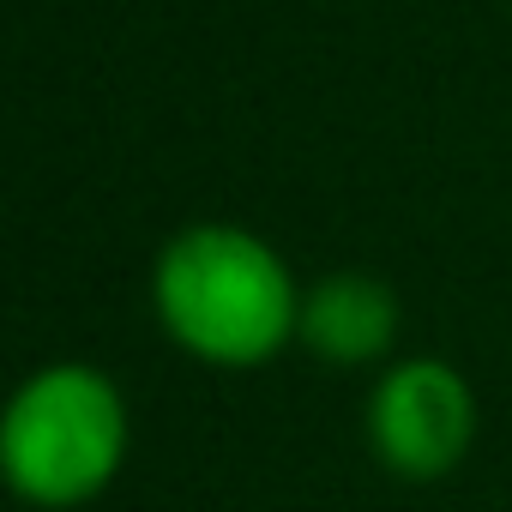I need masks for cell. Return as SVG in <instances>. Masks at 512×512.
Here are the masks:
<instances>
[{"label": "cell", "mask_w": 512, "mask_h": 512, "mask_svg": "<svg viewBox=\"0 0 512 512\" xmlns=\"http://www.w3.org/2000/svg\"><path fill=\"white\" fill-rule=\"evenodd\" d=\"M296 344L326 368H374L398 344V296L368 272H332L302 290Z\"/></svg>", "instance_id": "obj_4"}, {"label": "cell", "mask_w": 512, "mask_h": 512, "mask_svg": "<svg viewBox=\"0 0 512 512\" xmlns=\"http://www.w3.org/2000/svg\"><path fill=\"white\" fill-rule=\"evenodd\" d=\"M476 392L440 356L392 362L368 392V452L404 482L452 476L476 446Z\"/></svg>", "instance_id": "obj_3"}, {"label": "cell", "mask_w": 512, "mask_h": 512, "mask_svg": "<svg viewBox=\"0 0 512 512\" xmlns=\"http://www.w3.org/2000/svg\"><path fill=\"white\" fill-rule=\"evenodd\" d=\"M163 332L211 368H260L302 332V290L284 253L241 223H187L151 272Z\"/></svg>", "instance_id": "obj_1"}, {"label": "cell", "mask_w": 512, "mask_h": 512, "mask_svg": "<svg viewBox=\"0 0 512 512\" xmlns=\"http://www.w3.org/2000/svg\"><path fill=\"white\" fill-rule=\"evenodd\" d=\"M127 464V404L91 362L37 368L0 416V476L43 512L97 500Z\"/></svg>", "instance_id": "obj_2"}]
</instances>
